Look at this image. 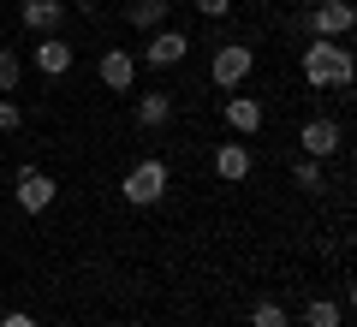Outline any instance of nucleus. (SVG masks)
<instances>
[{"instance_id": "nucleus-1", "label": "nucleus", "mask_w": 357, "mask_h": 327, "mask_svg": "<svg viewBox=\"0 0 357 327\" xmlns=\"http://www.w3.org/2000/svg\"><path fill=\"white\" fill-rule=\"evenodd\" d=\"M304 84H316V89H351V77H357V60H351V48L345 42H310L304 48Z\"/></svg>"}, {"instance_id": "nucleus-2", "label": "nucleus", "mask_w": 357, "mask_h": 327, "mask_svg": "<svg viewBox=\"0 0 357 327\" xmlns=\"http://www.w3.org/2000/svg\"><path fill=\"white\" fill-rule=\"evenodd\" d=\"M173 190V167L161 161V155H149V161H137L126 178H119V197L131 202V208H155V202Z\"/></svg>"}, {"instance_id": "nucleus-3", "label": "nucleus", "mask_w": 357, "mask_h": 327, "mask_svg": "<svg viewBox=\"0 0 357 327\" xmlns=\"http://www.w3.org/2000/svg\"><path fill=\"white\" fill-rule=\"evenodd\" d=\"M54 197H60L54 173H42V167H18V178H13V202H18L24 214H48Z\"/></svg>"}, {"instance_id": "nucleus-4", "label": "nucleus", "mask_w": 357, "mask_h": 327, "mask_svg": "<svg viewBox=\"0 0 357 327\" xmlns=\"http://www.w3.org/2000/svg\"><path fill=\"white\" fill-rule=\"evenodd\" d=\"M250 72H256V54L244 48V42H220V48H215V60H208V77H215L220 89H238Z\"/></svg>"}, {"instance_id": "nucleus-5", "label": "nucleus", "mask_w": 357, "mask_h": 327, "mask_svg": "<svg viewBox=\"0 0 357 327\" xmlns=\"http://www.w3.org/2000/svg\"><path fill=\"white\" fill-rule=\"evenodd\" d=\"M304 24L316 30L321 42H345V36H351V24H357V13H351V0H316Z\"/></svg>"}, {"instance_id": "nucleus-6", "label": "nucleus", "mask_w": 357, "mask_h": 327, "mask_svg": "<svg viewBox=\"0 0 357 327\" xmlns=\"http://www.w3.org/2000/svg\"><path fill=\"white\" fill-rule=\"evenodd\" d=\"M298 149H304L310 161H333V155L345 149V126H340V119H304Z\"/></svg>"}, {"instance_id": "nucleus-7", "label": "nucleus", "mask_w": 357, "mask_h": 327, "mask_svg": "<svg viewBox=\"0 0 357 327\" xmlns=\"http://www.w3.org/2000/svg\"><path fill=\"white\" fill-rule=\"evenodd\" d=\"M185 54H191V36H185V30H173V24H161V30H149V48L137 54V66L167 72V66H178Z\"/></svg>"}, {"instance_id": "nucleus-8", "label": "nucleus", "mask_w": 357, "mask_h": 327, "mask_svg": "<svg viewBox=\"0 0 357 327\" xmlns=\"http://www.w3.org/2000/svg\"><path fill=\"white\" fill-rule=\"evenodd\" d=\"M137 72H143V66H137L131 48H107L102 60H96V77H102L114 96H131V89H137Z\"/></svg>"}, {"instance_id": "nucleus-9", "label": "nucleus", "mask_w": 357, "mask_h": 327, "mask_svg": "<svg viewBox=\"0 0 357 327\" xmlns=\"http://www.w3.org/2000/svg\"><path fill=\"white\" fill-rule=\"evenodd\" d=\"M220 119H227L232 137H256V131H262V101H256V96H238V89H227V96H220Z\"/></svg>"}, {"instance_id": "nucleus-10", "label": "nucleus", "mask_w": 357, "mask_h": 327, "mask_svg": "<svg viewBox=\"0 0 357 327\" xmlns=\"http://www.w3.org/2000/svg\"><path fill=\"white\" fill-rule=\"evenodd\" d=\"M131 114H137V126L143 131H167V119H173V96L167 89H131Z\"/></svg>"}, {"instance_id": "nucleus-11", "label": "nucleus", "mask_w": 357, "mask_h": 327, "mask_svg": "<svg viewBox=\"0 0 357 327\" xmlns=\"http://www.w3.org/2000/svg\"><path fill=\"white\" fill-rule=\"evenodd\" d=\"M72 60H77V54H72V42H66L60 30H54V36H36V72L42 77H66Z\"/></svg>"}, {"instance_id": "nucleus-12", "label": "nucleus", "mask_w": 357, "mask_h": 327, "mask_svg": "<svg viewBox=\"0 0 357 327\" xmlns=\"http://www.w3.org/2000/svg\"><path fill=\"white\" fill-rule=\"evenodd\" d=\"M250 167H256L250 143H220V149H215V178H227V185H244Z\"/></svg>"}, {"instance_id": "nucleus-13", "label": "nucleus", "mask_w": 357, "mask_h": 327, "mask_svg": "<svg viewBox=\"0 0 357 327\" xmlns=\"http://www.w3.org/2000/svg\"><path fill=\"white\" fill-rule=\"evenodd\" d=\"M18 18H24V30H36V36H54V30L66 24V0H24Z\"/></svg>"}, {"instance_id": "nucleus-14", "label": "nucleus", "mask_w": 357, "mask_h": 327, "mask_svg": "<svg viewBox=\"0 0 357 327\" xmlns=\"http://www.w3.org/2000/svg\"><path fill=\"white\" fill-rule=\"evenodd\" d=\"M167 13H173V0H126V24L137 30V36L161 30V24H167Z\"/></svg>"}, {"instance_id": "nucleus-15", "label": "nucleus", "mask_w": 357, "mask_h": 327, "mask_svg": "<svg viewBox=\"0 0 357 327\" xmlns=\"http://www.w3.org/2000/svg\"><path fill=\"white\" fill-rule=\"evenodd\" d=\"M304 327H345V310L333 298H310L304 303Z\"/></svg>"}, {"instance_id": "nucleus-16", "label": "nucleus", "mask_w": 357, "mask_h": 327, "mask_svg": "<svg viewBox=\"0 0 357 327\" xmlns=\"http://www.w3.org/2000/svg\"><path fill=\"white\" fill-rule=\"evenodd\" d=\"M292 185H298V190H310V197H321V190H328V173H321V161H310V155H304V161L292 167Z\"/></svg>"}, {"instance_id": "nucleus-17", "label": "nucleus", "mask_w": 357, "mask_h": 327, "mask_svg": "<svg viewBox=\"0 0 357 327\" xmlns=\"http://www.w3.org/2000/svg\"><path fill=\"white\" fill-rule=\"evenodd\" d=\"M18 77H24V54H18V48H0V96H13Z\"/></svg>"}, {"instance_id": "nucleus-18", "label": "nucleus", "mask_w": 357, "mask_h": 327, "mask_svg": "<svg viewBox=\"0 0 357 327\" xmlns=\"http://www.w3.org/2000/svg\"><path fill=\"white\" fill-rule=\"evenodd\" d=\"M250 327H292V315H286L274 298H262V303H250Z\"/></svg>"}, {"instance_id": "nucleus-19", "label": "nucleus", "mask_w": 357, "mask_h": 327, "mask_svg": "<svg viewBox=\"0 0 357 327\" xmlns=\"http://www.w3.org/2000/svg\"><path fill=\"white\" fill-rule=\"evenodd\" d=\"M18 131H24V107L13 96H0V137H18Z\"/></svg>"}, {"instance_id": "nucleus-20", "label": "nucleus", "mask_w": 357, "mask_h": 327, "mask_svg": "<svg viewBox=\"0 0 357 327\" xmlns=\"http://www.w3.org/2000/svg\"><path fill=\"white\" fill-rule=\"evenodd\" d=\"M197 13H203V18H227L232 0H197Z\"/></svg>"}, {"instance_id": "nucleus-21", "label": "nucleus", "mask_w": 357, "mask_h": 327, "mask_svg": "<svg viewBox=\"0 0 357 327\" xmlns=\"http://www.w3.org/2000/svg\"><path fill=\"white\" fill-rule=\"evenodd\" d=\"M0 327H36V315H30V310H6V315H0Z\"/></svg>"}]
</instances>
